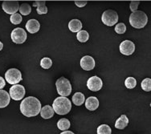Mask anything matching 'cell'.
Wrapping results in <instances>:
<instances>
[{
    "label": "cell",
    "instance_id": "cell-1",
    "mask_svg": "<svg viewBox=\"0 0 151 134\" xmlns=\"http://www.w3.org/2000/svg\"><path fill=\"white\" fill-rule=\"evenodd\" d=\"M40 101L34 96L24 98L20 104V111L23 115L27 117H33L40 113Z\"/></svg>",
    "mask_w": 151,
    "mask_h": 134
},
{
    "label": "cell",
    "instance_id": "cell-2",
    "mask_svg": "<svg viewBox=\"0 0 151 134\" xmlns=\"http://www.w3.org/2000/svg\"><path fill=\"white\" fill-rule=\"evenodd\" d=\"M53 110L58 115H66L72 108V104L68 98L60 96L54 100L52 104Z\"/></svg>",
    "mask_w": 151,
    "mask_h": 134
},
{
    "label": "cell",
    "instance_id": "cell-3",
    "mask_svg": "<svg viewBox=\"0 0 151 134\" xmlns=\"http://www.w3.org/2000/svg\"><path fill=\"white\" fill-rule=\"evenodd\" d=\"M148 23V17L145 12L142 11H137L133 12L129 16V24L133 27L141 29L145 27Z\"/></svg>",
    "mask_w": 151,
    "mask_h": 134
},
{
    "label": "cell",
    "instance_id": "cell-4",
    "mask_svg": "<svg viewBox=\"0 0 151 134\" xmlns=\"http://www.w3.org/2000/svg\"><path fill=\"white\" fill-rule=\"evenodd\" d=\"M56 90L59 95L61 96H69L72 92V85L70 84L69 80L65 77H60L55 82Z\"/></svg>",
    "mask_w": 151,
    "mask_h": 134
},
{
    "label": "cell",
    "instance_id": "cell-5",
    "mask_svg": "<svg viewBox=\"0 0 151 134\" xmlns=\"http://www.w3.org/2000/svg\"><path fill=\"white\" fill-rule=\"evenodd\" d=\"M101 21L106 26H114L118 21V15L113 10H107L102 14Z\"/></svg>",
    "mask_w": 151,
    "mask_h": 134
},
{
    "label": "cell",
    "instance_id": "cell-6",
    "mask_svg": "<svg viewBox=\"0 0 151 134\" xmlns=\"http://www.w3.org/2000/svg\"><path fill=\"white\" fill-rule=\"evenodd\" d=\"M5 79L10 85H17L22 80L21 72L16 68H11L5 73Z\"/></svg>",
    "mask_w": 151,
    "mask_h": 134
},
{
    "label": "cell",
    "instance_id": "cell-7",
    "mask_svg": "<svg viewBox=\"0 0 151 134\" xmlns=\"http://www.w3.org/2000/svg\"><path fill=\"white\" fill-rule=\"evenodd\" d=\"M10 96L14 100H21L25 96V88L23 85H12L10 88Z\"/></svg>",
    "mask_w": 151,
    "mask_h": 134
},
{
    "label": "cell",
    "instance_id": "cell-8",
    "mask_svg": "<svg viewBox=\"0 0 151 134\" xmlns=\"http://www.w3.org/2000/svg\"><path fill=\"white\" fill-rule=\"evenodd\" d=\"M11 37H12V40L15 44H23L27 39V33L23 28L17 27V28H15L12 31Z\"/></svg>",
    "mask_w": 151,
    "mask_h": 134
},
{
    "label": "cell",
    "instance_id": "cell-9",
    "mask_svg": "<svg viewBox=\"0 0 151 134\" xmlns=\"http://www.w3.org/2000/svg\"><path fill=\"white\" fill-rule=\"evenodd\" d=\"M3 10L8 15H14L19 10V4L17 1H5L2 4Z\"/></svg>",
    "mask_w": 151,
    "mask_h": 134
},
{
    "label": "cell",
    "instance_id": "cell-10",
    "mask_svg": "<svg viewBox=\"0 0 151 134\" xmlns=\"http://www.w3.org/2000/svg\"><path fill=\"white\" fill-rule=\"evenodd\" d=\"M103 86V82L98 76H92L87 81V87L92 92H97L101 89Z\"/></svg>",
    "mask_w": 151,
    "mask_h": 134
},
{
    "label": "cell",
    "instance_id": "cell-11",
    "mask_svg": "<svg viewBox=\"0 0 151 134\" xmlns=\"http://www.w3.org/2000/svg\"><path fill=\"white\" fill-rule=\"evenodd\" d=\"M120 52L125 55H130L135 51V44L130 40H124L120 44Z\"/></svg>",
    "mask_w": 151,
    "mask_h": 134
},
{
    "label": "cell",
    "instance_id": "cell-12",
    "mask_svg": "<svg viewBox=\"0 0 151 134\" xmlns=\"http://www.w3.org/2000/svg\"><path fill=\"white\" fill-rule=\"evenodd\" d=\"M95 59L90 55H84L81 59V67L85 71L93 70L95 67Z\"/></svg>",
    "mask_w": 151,
    "mask_h": 134
},
{
    "label": "cell",
    "instance_id": "cell-13",
    "mask_svg": "<svg viewBox=\"0 0 151 134\" xmlns=\"http://www.w3.org/2000/svg\"><path fill=\"white\" fill-rule=\"evenodd\" d=\"M40 24L36 19H30L27 22L26 29L31 34H35L40 31Z\"/></svg>",
    "mask_w": 151,
    "mask_h": 134
},
{
    "label": "cell",
    "instance_id": "cell-14",
    "mask_svg": "<svg viewBox=\"0 0 151 134\" xmlns=\"http://www.w3.org/2000/svg\"><path fill=\"white\" fill-rule=\"evenodd\" d=\"M85 107L88 110L95 111L99 107V100L95 96H90L85 100Z\"/></svg>",
    "mask_w": 151,
    "mask_h": 134
},
{
    "label": "cell",
    "instance_id": "cell-15",
    "mask_svg": "<svg viewBox=\"0 0 151 134\" xmlns=\"http://www.w3.org/2000/svg\"><path fill=\"white\" fill-rule=\"evenodd\" d=\"M54 110H53L52 106L51 105H45L41 108L40 116L44 119H50L54 116Z\"/></svg>",
    "mask_w": 151,
    "mask_h": 134
},
{
    "label": "cell",
    "instance_id": "cell-16",
    "mask_svg": "<svg viewBox=\"0 0 151 134\" xmlns=\"http://www.w3.org/2000/svg\"><path fill=\"white\" fill-rule=\"evenodd\" d=\"M10 94L4 90H0V108L6 107L10 104Z\"/></svg>",
    "mask_w": 151,
    "mask_h": 134
},
{
    "label": "cell",
    "instance_id": "cell-17",
    "mask_svg": "<svg viewBox=\"0 0 151 134\" xmlns=\"http://www.w3.org/2000/svg\"><path fill=\"white\" fill-rule=\"evenodd\" d=\"M68 28L72 32L78 33L82 29L81 21H80L79 19H72L68 24Z\"/></svg>",
    "mask_w": 151,
    "mask_h": 134
},
{
    "label": "cell",
    "instance_id": "cell-18",
    "mask_svg": "<svg viewBox=\"0 0 151 134\" xmlns=\"http://www.w3.org/2000/svg\"><path fill=\"white\" fill-rule=\"evenodd\" d=\"M129 124V119L128 117H126L125 115H122L118 119L116 120L115 123V128L117 129H124V128L128 125Z\"/></svg>",
    "mask_w": 151,
    "mask_h": 134
},
{
    "label": "cell",
    "instance_id": "cell-19",
    "mask_svg": "<svg viewBox=\"0 0 151 134\" xmlns=\"http://www.w3.org/2000/svg\"><path fill=\"white\" fill-rule=\"evenodd\" d=\"M45 1H36L33 3V6H37L36 11L39 15H45L47 13V7L45 5Z\"/></svg>",
    "mask_w": 151,
    "mask_h": 134
},
{
    "label": "cell",
    "instance_id": "cell-20",
    "mask_svg": "<svg viewBox=\"0 0 151 134\" xmlns=\"http://www.w3.org/2000/svg\"><path fill=\"white\" fill-rule=\"evenodd\" d=\"M73 102L76 106H81L85 102L84 95L81 92H76L73 96Z\"/></svg>",
    "mask_w": 151,
    "mask_h": 134
},
{
    "label": "cell",
    "instance_id": "cell-21",
    "mask_svg": "<svg viewBox=\"0 0 151 134\" xmlns=\"http://www.w3.org/2000/svg\"><path fill=\"white\" fill-rule=\"evenodd\" d=\"M70 121L66 118H62V119L59 120V121L57 122V127L60 130L62 131H67L68 129L70 128Z\"/></svg>",
    "mask_w": 151,
    "mask_h": 134
},
{
    "label": "cell",
    "instance_id": "cell-22",
    "mask_svg": "<svg viewBox=\"0 0 151 134\" xmlns=\"http://www.w3.org/2000/svg\"><path fill=\"white\" fill-rule=\"evenodd\" d=\"M76 38H77L79 42H81V43H85V42H87L88 40L89 35H88V32L81 30V32H79L76 34Z\"/></svg>",
    "mask_w": 151,
    "mask_h": 134
},
{
    "label": "cell",
    "instance_id": "cell-23",
    "mask_svg": "<svg viewBox=\"0 0 151 134\" xmlns=\"http://www.w3.org/2000/svg\"><path fill=\"white\" fill-rule=\"evenodd\" d=\"M97 134H111L112 133V129L110 126L108 125H100L96 129Z\"/></svg>",
    "mask_w": 151,
    "mask_h": 134
},
{
    "label": "cell",
    "instance_id": "cell-24",
    "mask_svg": "<svg viewBox=\"0 0 151 134\" xmlns=\"http://www.w3.org/2000/svg\"><path fill=\"white\" fill-rule=\"evenodd\" d=\"M32 11V8L28 3H23L21 4V6H19V12L20 15H28Z\"/></svg>",
    "mask_w": 151,
    "mask_h": 134
},
{
    "label": "cell",
    "instance_id": "cell-25",
    "mask_svg": "<svg viewBox=\"0 0 151 134\" xmlns=\"http://www.w3.org/2000/svg\"><path fill=\"white\" fill-rule=\"evenodd\" d=\"M125 87L129 88V89H133L136 87L137 85V80L134 77H128L127 79L125 80Z\"/></svg>",
    "mask_w": 151,
    "mask_h": 134
},
{
    "label": "cell",
    "instance_id": "cell-26",
    "mask_svg": "<svg viewBox=\"0 0 151 134\" xmlns=\"http://www.w3.org/2000/svg\"><path fill=\"white\" fill-rule=\"evenodd\" d=\"M52 61L48 57H44L41 59L40 66L44 69H49L50 67H52Z\"/></svg>",
    "mask_w": 151,
    "mask_h": 134
},
{
    "label": "cell",
    "instance_id": "cell-27",
    "mask_svg": "<svg viewBox=\"0 0 151 134\" xmlns=\"http://www.w3.org/2000/svg\"><path fill=\"white\" fill-rule=\"evenodd\" d=\"M142 90L145 92H150L151 91V79L150 78H145L142 81L141 84Z\"/></svg>",
    "mask_w": 151,
    "mask_h": 134
},
{
    "label": "cell",
    "instance_id": "cell-28",
    "mask_svg": "<svg viewBox=\"0 0 151 134\" xmlns=\"http://www.w3.org/2000/svg\"><path fill=\"white\" fill-rule=\"evenodd\" d=\"M10 20L12 22V24H15V25L21 24V22H22V15L20 14L15 13L14 15H11Z\"/></svg>",
    "mask_w": 151,
    "mask_h": 134
},
{
    "label": "cell",
    "instance_id": "cell-29",
    "mask_svg": "<svg viewBox=\"0 0 151 134\" xmlns=\"http://www.w3.org/2000/svg\"><path fill=\"white\" fill-rule=\"evenodd\" d=\"M115 32L119 34V35H122L124 34L125 32H126V26H125V24L123 23H120V24H117L115 27Z\"/></svg>",
    "mask_w": 151,
    "mask_h": 134
},
{
    "label": "cell",
    "instance_id": "cell-30",
    "mask_svg": "<svg viewBox=\"0 0 151 134\" xmlns=\"http://www.w3.org/2000/svg\"><path fill=\"white\" fill-rule=\"evenodd\" d=\"M140 4L139 1H132L130 3V5H129V7H130V10L132 13L133 12L137 11V7H138V5Z\"/></svg>",
    "mask_w": 151,
    "mask_h": 134
},
{
    "label": "cell",
    "instance_id": "cell-31",
    "mask_svg": "<svg viewBox=\"0 0 151 134\" xmlns=\"http://www.w3.org/2000/svg\"><path fill=\"white\" fill-rule=\"evenodd\" d=\"M75 4L76 6H77L78 7H84V6H86L87 1H76Z\"/></svg>",
    "mask_w": 151,
    "mask_h": 134
},
{
    "label": "cell",
    "instance_id": "cell-32",
    "mask_svg": "<svg viewBox=\"0 0 151 134\" xmlns=\"http://www.w3.org/2000/svg\"><path fill=\"white\" fill-rule=\"evenodd\" d=\"M5 85H6L5 80L3 79L2 76H0V90H2V88L5 87Z\"/></svg>",
    "mask_w": 151,
    "mask_h": 134
},
{
    "label": "cell",
    "instance_id": "cell-33",
    "mask_svg": "<svg viewBox=\"0 0 151 134\" xmlns=\"http://www.w3.org/2000/svg\"><path fill=\"white\" fill-rule=\"evenodd\" d=\"M60 134H75L72 131H68V130H67V131H64V132H62Z\"/></svg>",
    "mask_w": 151,
    "mask_h": 134
},
{
    "label": "cell",
    "instance_id": "cell-34",
    "mask_svg": "<svg viewBox=\"0 0 151 134\" xmlns=\"http://www.w3.org/2000/svg\"><path fill=\"white\" fill-rule=\"evenodd\" d=\"M3 44L1 42V41H0V51L3 49Z\"/></svg>",
    "mask_w": 151,
    "mask_h": 134
},
{
    "label": "cell",
    "instance_id": "cell-35",
    "mask_svg": "<svg viewBox=\"0 0 151 134\" xmlns=\"http://www.w3.org/2000/svg\"><path fill=\"white\" fill-rule=\"evenodd\" d=\"M150 107H151V103H150Z\"/></svg>",
    "mask_w": 151,
    "mask_h": 134
}]
</instances>
